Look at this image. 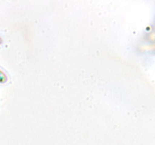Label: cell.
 Segmentation results:
<instances>
[{
  "label": "cell",
  "instance_id": "cell-1",
  "mask_svg": "<svg viewBox=\"0 0 155 145\" xmlns=\"http://www.w3.org/2000/svg\"><path fill=\"white\" fill-rule=\"evenodd\" d=\"M8 81V76L5 72L0 68V82L5 83Z\"/></svg>",
  "mask_w": 155,
  "mask_h": 145
},
{
  "label": "cell",
  "instance_id": "cell-2",
  "mask_svg": "<svg viewBox=\"0 0 155 145\" xmlns=\"http://www.w3.org/2000/svg\"><path fill=\"white\" fill-rule=\"evenodd\" d=\"M2 42V39L1 38H0V44H1Z\"/></svg>",
  "mask_w": 155,
  "mask_h": 145
}]
</instances>
